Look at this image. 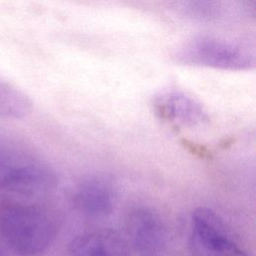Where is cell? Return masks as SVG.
I'll use <instances>...</instances> for the list:
<instances>
[{"label":"cell","instance_id":"2","mask_svg":"<svg viewBox=\"0 0 256 256\" xmlns=\"http://www.w3.org/2000/svg\"><path fill=\"white\" fill-rule=\"evenodd\" d=\"M176 63L222 70H249L255 65L254 51L246 44L213 35L192 37L172 55Z\"/></svg>","mask_w":256,"mask_h":256},{"label":"cell","instance_id":"4","mask_svg":"<svg viewBox=\"0 0 256 256\" xmlns=\"http://www.w3.org/2000/svg\"><path fill=\"white\" fill-rule=\"evenodd\" d=\"M188 246L192 256H251L225 221L204 207L191 215Z\"/></svg>","mask_w":256,"mask_h":256},{"label":"cell","instance_id":"6","mask_svg":"<svg viewBox=\"0 0 256 256\" xmlns=\"http://www.w3.org/2000/svg\"><path fill=\"white\" fill-rule=\"evenodd\" d=\"M118 190L115 182L103 174L83 178L76 186L73 201L76 209L89 218H103L116 206Z\"/></svg>","mask_w":256,"mask_h":256},{"label":"cell","instance_id":"5","mask_svg":"<svg viewBox=\"0 0 256 256\" xmlns=\"http://www.w3.org/2000/svg\"><path fill=\"white\" fill-rule=\"evenodd\" d=\"M125 234L129 248L138 256H165L169 238L160 215L147 206L131 208L125 217Z\"/></svg>","mask_w":256,"mask_h":256},{"label":"cell","instance_id":"7","mask_svg":"<svg viewBox=\"0 0 256 256\" xmlns=\"http://www.w3.org/2000/svg\"><path fill=\"white\" fill-rule=\"evenodd\" d=\"M154 109L160 118L189 127L205 125L209 121L206 108L196 98L180 89H165L154 99Z\"/></svg>","mask_w":256,"mask_h":256},{"label":"cell","instance_id":"1","mask_svg":"<svg viewBox=\"0 0 256 256\" xmlns=\"http://www.w3.org/2000/svg\"><path fill=\"white\" fill-rule=\"evenodd\" d=\"M59 221L48 208L35 203L4 198L0 200V236L20 256H39L53 245Z\"/></svg>","mask_w":256,"mask_h":256},{"label":"cell","instance_id":"3","mask_svg":"<svg viewBox=\"0 0 256 256\" xmlns=\"http://www.w3.org/2000/svg\"><path fill=\"white\" fill-rule=\"evenodd\" d=\"M58 178L53 167L41 158L21 151L0 150V190L19 196L51 191Z\"/></svg>","mask_w":256,"mask_h":256},{"label":"cell","instance_id":"9","mask_svg":"<svg viewBox=\"0 0 256 256\" xmlns=\"http://www.w3.org/2000/svg\"><path fill=\"white\" fill-rule=\"evenodd\" d=\"M32 101L13 83L0 78V120H17L32 110Z\"/></svg>","mask_w":256,"mask_h":256},{"label":"cell","instance_id":"10","mask_svg":"<svg viewBox=\"0 0 256 256\" xmlns=\"http://www.w3.org/2000/svg\"><path fill=\"white\" fill-rule=\"evenodd\" d=\"M0 256H1V250H0Z\"/></svg>","mask_w":256,"mask_h":256},{"label":"cell","instance_id":"8","mask_svg":"<svg viewBox=\"0 0 256 256\" xmlns=\"http://www.w3.org/2000/svg\"><path fill=\"white\" fill-rule=\"evenodd\" d=\"M67 256H130V248L118 232L97 229L76 236L68 245Z\"/></svg>","mask_w":256,"mask_h":256}]
</instances>
